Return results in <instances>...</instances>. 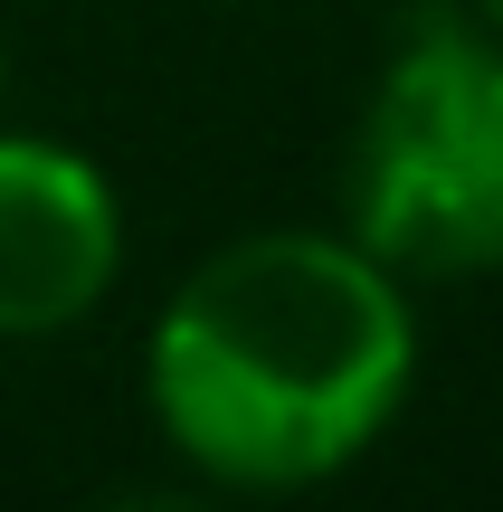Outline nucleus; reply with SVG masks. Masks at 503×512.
<instances>
[{
  "mask_svg": "<svg viewBox=\"0 0 503 512\" xmlns=\"http://www.w3.org/2000/svg\"><path fill=\"white\" fill-rule=\"evenodd\" d=\"M418 380L409 275L352 228H257L171 285L143 399L171 456L228 494L333 484L390 437Z\"/></svg>",
  "mask_w": 503,
  "mask_h": 512,
  "instance_id": "nucleus-1",
  "label": "nucleus"
},
{
  "mask_svg": "<svg viewBox=\"0 0 503 512\" xmlns=\"http://www.w3.org/2000/svg\"><path fill=\"white\" fill-rule=\"evenodd\" d=\"M342 228L409 285L503 266V38L418 10L342 162Z\"/></svg>",
  "mask_w": 503,
  "mask_h": 512,
  "instance_id": "nucleus-2",
  "label": "nucleus"
},
{
  "mask_svg": "<svg viewBox=\"0 0 503 512\" xmlns=\"http://www.w3.org/2000/svg\"><path fill=\"white\" fill-rule=\"evenodd\" d=\"M124 275V200L86 152L0 124V342L86 323Z\"/></svg>",
  "mask_w": 503,
  "mask_h": 512,
  "instance_id": "nucleus-3",
  "label": "nucleus"
},
{
  "mask_svg": "<svg viewBox=\"0 0 503 512\" xmlns=\"http://www.w3.org/2000/svg\"><path fill=\"white\" fill-rule=\"evenodd\" d=\"M475 19H485V29L503 38V0H475Z\"/></svg>",
  "mask_w": 503,
  "mask_h": 512,
  "instance_id": "nucleus-4",
  "label": "nucleus"
},
{
  "mask_svg": "<svg viewBox=\"0 0 503 512\" xmlns=\"http://www.w3.org/2000/svg\"><path fill=\"white\" fill-rule=\"evenodd\" d=\"M0 95H10V29H0Z\"/></svg>",
  "mask_w": 503,
  "mask_h": 512,
  "instance_id": "nucleus-5",
  "label": "nucleus"
}]
</instances>
